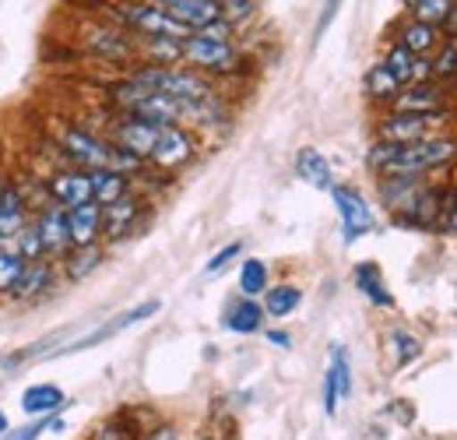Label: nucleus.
Returning <instances> with one entry per match:
<instances>
[{
  "label": "nucleus",
  "mask_w": 457,
  "mask_h": 440,
  "mask_svg": "<svg viewBox=\"0 0 457 440\" xmlns=\"http://www.w3.org/2000/svg\"><path fill=\"white\" fill-rule=\"evenodd\" d=\"M457 163V134H433L419 141H373L366 152V165L377 176H429L436 169H447Z\"/></svg>",
  "instance_id": "1"
},
{
  "label": "nucleus",
  "mask_w": 457,
  "mask_h": 440,
  "mask_svg": "<svg viewBox=\"0 0 457 440\" xmlns=\"http://www.w3.org/2000/svg\"><path fill=\"white\" fill-rule=\"evenodd\" d=\"M110 18L116 25H123L130 36H166V39L194 36L190 25H183L179 18H172L166 7H159L152 0H120L110 7Z\"/></svg>",
  "instance_id": "2"
},
{
  "label": "nucleus",
  "mask_w": 457,
  "mask_h": 440,
  "mask_svg": "<svg viewBox=\"0 0 457 440\" xmlns=\"http://www.w3.org/2000/svg\"><path fill=\"white\" fill-rule=\"evenodd\" d=\"M183 63L208 78H232L243 71L246 54L236 47V39H208V36L194 32L183 39Z\"/></svg>",
  "instance_id": "3"
},
{
  "label": "nucleus",
  "mask_w": 457,
  "mask_h": 440,
  "mask_svg": "<svg viewBox=\"0 0 457 440\" xmlns=\"http://www.w3.org/2000/svg\"><path fill=\"white\" fill-rule=\"evenodd\" d=\"M451 123H454V110H447V106L429 113L387 110L377 120V141H419V138L444 134Z\"/></svg>",
  "instance_id": "4"
},
{
  "label": "nucleus",
  "mask_w": 457,
  "mask_h": 440,
  "mask_svg": "<svg viewBox=\"0 0 457 440\" xmlns=\"http://www.w3.org/2000/svg\"><path fill=\"white\" fill-rule=\"evenodd\" d=\"M57 148L63 152V159L78 169H110L113 165V141L106 134H96L88 127L67 123L57 134Z\"/></svg>",
  "instance_id": "5"
},
{
  "label": "nucleus",
  "mask_w": 457,
  "mask_h": 440,
  "mask_svg": "<svg viewBox=\"0 0 457 440\" xmlns=\"http://www.w3.org/2000/svg\"><path fill=\"white\" fill-rule=\"evenodd\" d=\"M197 156V134L187 123H170L159 127V141L148 156V165H155L159 173H179L183 165L194 163Z\"/></svg>",
  "instance_id": "6"
},
{
  "label": "nucleus",
  "mask_w": 457,
  "mask_h": 440,
  "mask_svg": "<svg viewBox=\"0 0 457 440\" xmlns=\"http://www.w3.org/2000/svg\"><path fill=\"white\" fill-rule=\"evenodd\" d=\"M426 187H429L426 176H404V173H391V176L377 180V194H380L384 208L395 216V222L408 219L415 212V205L422 201Z\"/></svg>",
  "instance_id": "7"
},
{
  "label": "nucleus",
  "mask_w": 457,
  "mask_h": 440,
  "mask_svg": "<svg viewBox=\"0 0 457 440\" xmlns=\"http://www.w3.org/2000/svg\"><path fill=\"white\" fill-rule=\"evenodd\" d=\"M85 50L99 60H110V63H130V60L137 63V39L116 21L92 25L85 36Z\"/></svg>",
  "instance_id": "8"
},
{
  "label": "nucleus",
  "mask_w": 457,
  "mask_h": 440,
  "mask_svg": "<svg viewBox=\"0 0 457 440\" xmlns=\"http://www.w3.org/2000/svg\"><path fill=\"white\" fill-rule=\"evenodd\" d=\"M335 198V208L342 216V236L345 243H355L362 240L370 229H373V212H370V201L352 187V183H335L328 190Z\"/></svg>",
  "instance_id": "9"
},
{
  "label": "nucleus",
  "mask_w": 457,
  "mask_h": 440,
  "mask_svg": "<svg viewBox=\"0 0 457 440\" xmlns=\"http://www.w3.org/2000/svg\"><path fill=\"white\" fill-rule=\"evenodd\" d=\"M110 141H113L116 148H123V152H130V156H137V159L148 163V156H152V148L159 141V127L148 123V120H141V116L120 113L113 131H110Z\"/></svg>",
  "instance_id": "10"
},
{
  "label": "nucleus",
  "mask_w": 457,
  "mask_h": 440,
  "mask_svg": "<svg viewBox=\"0 0 457 440\" xmlns=\"http://www.w3.org/2000/svg\"><path fill=\"white\" fill-rule=\"evenodd\" d=\"M46 198L54 205H63L67 212L92 201V173L88 169H78V165H63L54 169V176L46 180Z\"/></svg>",
  "instance_id": "11"
},
{
  "label": "nucleus",
  "mask_w": 457,
  "mask_h": 440,
  "mask_svg": "<svg viewBox=\"0 0 457 440\" xmlns=\"http://www.w3.org/2000/svg\"><path fill=\"white\" fill-rule=\"evenodd\" d=\"M36 225H39V236H43V250L50 261H63L71 254V229H67V208L63 205H54L46 201L36 216Z\"/></svg>",
  "instance_id": "12"
},
{
  "label": "nucleus",
  "mask_w": 457,
  "mask_h": 440,
  "mask_svg": "<svg viewBox=\"0 0 457 440\" xmlns=\"http://www.w3.org/2000/svg\"><path fill=\"white\" fill-rule=\"evenodd\" d=\"M57 282H60L57 261H50V258L29 261V265H25V272H21L18 289L11 292V300H14V303H39V300H46V296L57 289Z\"/></svg>",
  "instance_id": "13"
},
{
  "label": "nucleus",
  "mask_w": 457,
  "mask_h": 440,
  "mask_svg": "<svg viewBox=\"0 0 457 440\" xmlns=\"http://www.w3.org/2000/svg\"><path fill=\"white\" fill-rule=\"evenodd\" d=\"M145 219V201H141V194L137 190H130L127 198H120L113 205H106L103 208V240H123V236H130L134 233V225Z\"/></svg>",
  "instance_id": "14"
},
{
  "label": "nucleus",
  "mask_w": 457,
  "mask_h": 440,
  "mask_svg": "<svg viewBox=\"0 0 457 440\" xmlns=\"http://www.w3.org/2000/svg\"><path fill=\"white\" fill-rule=\"evenodd\" d=\"M32 201H29V194L18 187V183H11L7 180V187H4V198H0V243H14V236L32 222Z\"/></svg>",
  "instance_id": "15"
},
{
  "label": "nucleus",
  "mask_w": 457,
  "mask_h": 440,
  "mask_svg": "<svg viewBox=\"0 0 457 440\" xmlns=\"http://www.w3.org/2000/svg\"><path fill=\"white\" fill-rule=\"evenodd\" d=\"M162 310V303L159 300H148V303H137V307H130V310H123V314H116V317H110L103 328H96L85 342H78V345H71L67 352H81V349H92V345H103V342H110L113 334H120V331L134 328V325H141V321H148V317H155Z\"/></svg>",
  "instance_id": "16"
},
{
  "label": "nucleus",
  "mask_w": 457,
  "mask_h": 440,
  "mask_svg": "<svg viewBox=\"0 0 457 440\" xmlns=\"http://www.w3.org/2000/svg\"><path fill=\"white\" fill-rule=\"evenodd\" d=\"M67 229H71V247H92L103 243V205L85 201L67 212Z\"/></svg>",
  "instance_id": "17"
},
{
  "label": "nucleus",
  "mask_w": 457,
  "mask_h": 440,
  "mask_svg": "<svg viewBox=\"0 0 457 440\" xmlns=\"http://www.w3.org/2000/svg\"><path fill=\"white\" fill-rule=\"evenodd\" d=\"M447 99V85H436V81H411L401 89V96L387 106L395 113H429L440 110Z\"/></svg>",
  "instance_id": "18"
},
{
  "label": "nucleus",
  "mask_w": 457,
  "mask_h": 440,
  "mask_svg": "<svg viewBox=\"0 0 457 440\" xmlns=\"http://www.w3.org/2000/svg\"><path fill=\"white\" fill-rule=\"evenodd\" d=\"M401 78L384 63V60H377L373 67H366V74H362V92H366V99L370 103H377V106H391L395 99L401 96Z\"/></svg>",
  "instance_id": "19"
},
{
  "label": "nucleus",
  "mask_w": 457,
  "mask_h": 440,
  "mask_svg": "<svg viewBox=\"0 0 457 440\" xmlns=\"http://www.w3.org/2000/svg\"><path fill=\"white\" fill-rule=\"evenodd\" d=\"M395 43H401L404 50H411L415 56H429L444 43V36H440V29H433V25L415 21V18L404 14L398 25H395Z\"/></svg>",
  "instance_id": "20"
},
{
  "label": "nucleus",
  "mask_w": 457,
  "mask_h": 440,
  "mask_svg": "<svg viewBox=\"0 0 457 440\" xmlns=\"http://www.w3.org/2000/svg\"><path fill=\"white\" fill-rule=\"evenodd\" d=\"M159 7H166L172 18H179L183 25H190L194 32L204 29L208 21L222 18V4L219 0H152Z\"/></svg>",
  "instance_id": "21"
},
{
  "label": "nucleus",
  "mask_w": 457,
  "mask_h": 440,
  "mask_svg": "<svg viewBox=\"0 0 457 440\" xmlns=\"http://www.w3.org/2000/svg\"><path fill=\"white\" fill-rule=\"evenodd\" d=\"M295 176L303 183H310L313 190H331L335 187V169L328 163V156L317 152V148H299L295 152Z\"/></svg>",
  "instance_id": "22"
},
{
  "label": "nucleus",
  "mask_w": 457,
  "mask_h": 440,
  "mask_svg": "<svg viewBox=\"0 0 457 440\" xmlns=\"http://www.w3.org/2000/svg\"><path fill=\"white\" fill-rule=\"evenodd\" d=\"M352 278H355V289H359L373 307H380V310H391V307H395V296H391V289H387V282H384L380 265L362 261V265H355Z\"/></svg>",
  "instance_id": "23"
},
{
  "label": "nucleus",
  "mask_w": 457,
  "mask_h": 440,
  "mask_svg": "<svg viewBox=\"0 0 457 440\" xmlns=\"http://www.w3.org/2000/svg\"><path fill=\"white\" fill-rule=\"evenodd\" d=\"M134 190V180L120 169H92V201H99L103 208L113 205L120 198H127Z\"/></svg>",
  "instance_id": "24"
},
{
  "label": "nucleus",
  "mask_w": 457,
  "mask_h": 440,
  "mask_svg": "<svg viewBox=\"0 0 457 440\" xmlns=\"http://www.w3.org/2000/svg\"><path fill=\"white\" fill-rule=\"evenodd\" d=\"M106 250L103 243H92V247H71V254L60 261V272L67 282H85L88 275H96V268L103 265Z\"/></svg>",
  "instance_id": "25"
},
{
  "label": "nucleus",
  "mask_w": 457,
  "mask_h": 440,
  "mask_svg": "<svg viewBox=\"0 0 457 440\" xmlns=\"http://www.w3.org/2000/svg\"><path fill=\"white\" fill-rule=\"evenodd\" d=\"M264 317H268L264 314V303L243 296V300H236L226 310V328L236 331V334H257V331L264 328Z\"/></svg>",
  "instance_id": "26"
},
{
  "label": "nucleus",
  "mask_w": 457,
  "mask_h": 440,
  "mask_svg": "<svg viewBox=\"0 0 457 440\" xmlns=\"http://www.w3.org/2000/svg\"><path fill=\"white\" fill-rule=\"evenodd\" d=\"M63 402H67V394L57 385H32L21 394V409L29 416H54Z\"/></svg>",
  "instance_id": "27"
},
{
  "label": "nucleus",
  "mask_w": 457,
  "mask_h": 440,
  "mask_svg": "<svg viewBox=\"0 0 457 440\" xmlns=\"http://www.w3.org/2000/svg\"><path fill=\"white\" fill-rule=\"evenodd\" d=\"M299 303H303V289L299 285H271L268 292H264V314L268 317H275V321H286L292 317L295 310H299Z\"/></svg>",
  "instance_id": "28"
},
{
  "label": "nucleus",
  "mask_w": 457,
  "mask_h": 440,
  "mask_svg": "<svg viewBox=\"0 0 457 440\" xmlns=\"http://www.w3.org/2000/svg\"><path fill=\"white\" fill-rule=\"evenodd\" d=\"M401 7H404L408 18L440 29V25L451 18V11L457 7V0H401Z\"/></svg>",
  "instance_id": "29"
},
{
  "label": "nucleus",
  "mask_w": 457,
  "mask_h": 440,
  "mask_svg": "<svg viewBox=\"0 0 457 440\" xmlns=\"http://www.w3.org/2000/svg\"><path fill=\"white\" fill-rule=\"evenodd\" d=\"M239 292L243 296H250V300H257V296H264L268 289H271V268L261 261V258H246L243 261V268H239Z\"/></svg>",
  "instance_id": "30"
},
{
  "label": "nucleus",
  "mask_w": 457,
  "mask_h": 440,
  "mask_svg": "<svg viewBox=\"0 0 457 440\" xmlns=\"http://www.w3.org/2000/svg\"><path fill=\"white\" fill-rule=\"evenodd\" d=\"M429 78L436 85H451L457 78V43L454 39H444L433 54H429Z\"/></svg>",
  "instance_id": "31"
},
{
  "label": "nucleus",
  "mask_w": 457,
  "mask_h": 440,
  "mask_svg": "<svg viewBox=\"0 0 457 440\" xmlns=\"http://www.w3.org/2000/svg\"><path fill=\"white\" fill-rule=\"evenodd\" d=\"M25 265H29V261H25L11 243H4V247H0V296H11V292L18 289Z\"/></svg>",
  "instance_id": "32"
},
{
  "label": "nucleus",
  "mask_w": 457,
  "mask_h": 440,
  "mask_svg": "<svg viewBox=\"0 0 457 440\" xmlns=\"http://www.w3.org/2000/svg\"><path fill=\"white\" fill-rule=\"evenodd\" d=\"M380 60H384V63H387V67L398 74L401 85H411V81H415V63H419V56L411 54V50H404L401 43H395V39H391V43L384 47Z\"/></svg>",
  "instance_id": "33"
},
{
  "label": "nucleus",
  "mask_w": 457,
  "mask_h": 440,
  "mask_svg": "<svg viewBox=\"0 0 457 440\" xmlns=\"http://www.w3.org/2000/svg\"><path fill=\"white\" fill-rule=\"evenodd\" d=\"M25 261H39V258H46V250H43V236H39V225H36V219L29 222L18 236H14V243H11Z\"/></svg>",
  "instance_id": "34"
},
{
  "label": "nucleus",
  "mask_w": 457,
  "mask_h": 440,
  "mask_svg": "<svg viewBox=\"0 0 457 440\" xmlns=\"http://www.w3.org/2000/svg\"><path fill=\"white\" fill-rule=\"evenodd\" d=\"M331 377H335V385H338V398H348L352 394V360H348V349L345 345H335V352H331Z\"/></svg>",
  "instance_id": "35"
},
{
  "label": "nucleus",
  "mask_w": 457,
  "mask_h": 440,
  "mask_svg": "<svg viewBox=\"0 0 457 440\" xmlns=\"http://www.w3.org/2000/svg\"><path fill=\"white\" fill-rule=\"evenodd\" d=\"M219 4H222V18H226L228 25H236V29L253 21V14L261 7V0H219Z\"/></svg>",
  "instance_id": "36"
},
{
  "label": "nucleus",
  "mask_w": 457,
  "mask_h": 440,
  "mask_svg": "<svg viewBox=\"0 0 457 440\" xmlns=\"http://www.w3.org/2000/svg\"><path fill=\"white\" fill-rule=\"evenodd\" d=\"M60 427H63L60 416H39V419L29 423V427H18V430H11V434H0V440H39L46 430H60Z\"/></svg>",
  "instance_id": "37"
},
{
  "label": "nucleus",
  "mask_w": 457,
  "mask_h": 440,
  "mask_svg": "<svg viewBox=\"0 0 457 440\" xmlns=\"http://www.w3.org/2000/svg\"><path fill=\"white\" fill-rule=\"evenodd\" d=\"M391 345H395V352H398V367H408L419 352H422V342H419V334H411V331H391Z\"/></svg>",
  "instance_id": "38"
},
{
  "label": "nucleus",
  "mask_w": 457,
  "mask_h": 440,
  "mask_svg": "<svg viewBox=\"0 0 457 440\" xmlns=\"http://www.w3.org/2000/svg\"><path fill=\"white\" fill-rule=\"evenodd\" d=\"M239 254H243V243H239V240H232V243H226V247H222V250H219V254H215V258L204 265V272H208V275H219V272H226L228 265H232Z\"/></svg>",
  "instance_id": "39"
},
{
  "label": "nucleus",
  "mask_w": 457,
  "mask_h": 440,
  "mask_svg": "<svg viewBox=\"0 0 457 440\" xmlns=\"http://www.w3.org/2000/svg\"><path fill=\"white\" fill-rule=\"evenodd\" d=\"M197 32H201V36H208V39H236V32H239V29H236V25H228L226 18H215V21H208V25H204V29H197Z\"/></svg>",
  "instance_id": "40"
},
{
  "label": "nucleus",
  "mask_w": 457,
  "mask_h": 440,
  "mask_svg": "<svg viewBox=\"0 0 457 440\" xmlns=\"http://www.w3.org/2000/svg\"><path fill=\"white\" fill-rule=\"evenodd\" d=\"M338 7H342V0H324V11H320V18H317V36H324V32H328V25L335 21Z\"/></svg>",
  "instance_id": "41"
},
{
  "label": "nucleus",
  "mask_w": 457,
  "mask_h": 440,
  "mask_svg": "<svg viewBox=\"0 0 457 440\" xmlns=\"http://www.w3.org/2000/svg\"><path fill=\"white\" fill-rule=\"evenodd\" d=\"M92 440H127V434H123V427H120V423H103Z\"/></svg>",
  "instance_id": "42"
},
{
  "label": "nucleus",
  "mask_w": 457,
  "mask_h": 440,
  "mask_svg": "<svg viewBox=\"0 0 457 440\" xmlns=\"http://www.w3.org/2000/svg\"><path fill=\"white\" fill-rule=\"evenodd\" d=\"M444 225L451 233H457V187L451 190V198H447V219H444Z\"/></svg>",
  "instance_id": "43"
},
{
  "label": "nucleus",
  "mask_w": 457,
  "mask_h": 440,
  "mask_svg": "<svg viewBox=\"0 0 457 440\" xmlns=\"http://www.w3.org/2000/svg\"><path fill=\"white\" fill-rule=\"evenodd\" d=\"M148 440H179V434H176V427H172V423H159Z\"/></svg>",
  "instance_id": "44"
},
{
  "label": "nucleus",
  "mask_w": 457,
  "mask_h": 440,
  "mask_svg": "<svg viewBox=\"0 0 457 440\" xmlns=\"http://www.w3.org/2000/svg\"><path fill=\"white\" fill-rule=\"evenodd\" d=\"M440 36H444V39H454L457 43V7L451 11V18L440 25Z\"/></svg>",
  "instance_id": "45"
},
{
  "label": "nucleus",
  "mask_w": 457,
  "mask_h": 440,
  "mask_svg": "<svg viewBox=\"0 0 457 440\" xmlns=\"http://www.w3.org/2000/svg\"><path fill=\"white\" fill-rule=\"evenodd\" d=\"M264 338H268L271 345H278V349H292V338H288L286 331H264Z\"/></svg>",
  "instance_id": "46"
},
{
  "label": "nucleus",
  "mask_w": 457,
  "mask_h": 440,
  "mask_svg": "<svg viewBox=\"0 0 457 440\" xmlns=\"http://www.w3.org/2000/svg\"><path fill=\"white\" fill-rule=\"evenodd\" d=\"M7 427H11V423H7V416H4V409H0V434H7Z\"/></svg>",
  "instance_id": "47"
},
{
  "label": "nucleus",
  "mask_w": 457,
  "mask_h": 440,
  "mask_svg": "<svg viewBox=\"0 0 457 440\" xmlns=\"http://www.w3.org/2000/svg\"><path fill=\"white\" fill-rule=\"evenodd\" d=\"M4 187H7V180H4V176H0V198H4Z\"/></svg>",
  "instance_id": "48"
},
{
  "label": "nucleus",
  "mask_w": 457,
  "mask_h": 440,
  "mask_svg": "<svg viewBox=\"0 0 457 440\" xmlns=\"http://www.w3.org/2000/svg\"><path fill=\"white\" fill-rule=\"evenodd\" d=\"M0 247H4V243H0Z\"/></svg>",
  "instance_id": "49"
},
{
  "label": "nucleus",
  "mask_w": 457,
  "mask_h": 440,
  "mask_svg": "<svg viewBox=\"0 0 457 440\" xmlns=\"http://www.w3.org/2000/svg\"><path fill=\"white\" fill-rule=\"evenodd\" d=\"M0 141H4V138H0Z\"/></svg>",
  "instance_id": "50"
}]
</instances>
